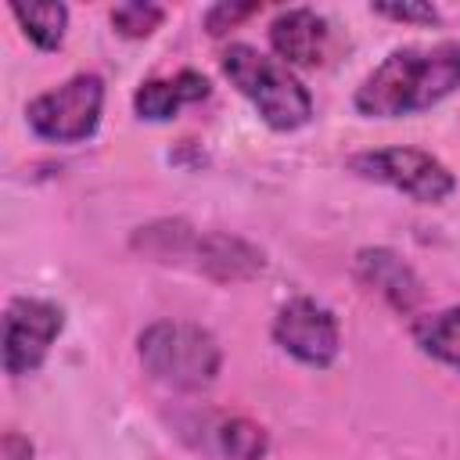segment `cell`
<instances>
[{"label":"cell","mask_w":460,"mask_h":460,"mask_svg":"<svg viewBox=\"0 0 460 460\" xmlns=\"http://www.w3.org/2000/svg\"><path fill=\"white\" fill-rule=\"evenodd\" d=\"M460 90V40L431 47H395L356 86V111L363 119L420 115Z\"/></svg>","instance_id":"6da1fadb"},{"label":"cell","mask_w":460,"mask_h":460,"mask_svg":"<svg viewBox=\"0 0 460 460\" xmlns=\"http://www.w3.org/2000/svg\"><path fill=\"white\" fill-rule=\"evenodd\" d=\"M223 75L237 86V93L244 101H252V108L259 111V119L277 129V133H295L313 119V97L309 90L298 83V75L262 54L252 43H230L219 58Z\"/></svg>","instance_id":"7a4b0ae2"},{"label":"cell","mask_w":460,"mask_h":460,"mask_svg":"<svg viewBox=\"0 0 460 460\" xmlns=\"http://www.w3.org/2000/svg\"><path fill=\"white\" fill-rule=\"evenodd\" d=\"M137 356L147 377L176 392H201L223 367L216 334L190 320H155L137 338Z\"/></svg>","instance_id":"3957f363"},{"label":"cell","mask_w":460,"mask_h":460,"mask_svg":"<svg viewBox=\"0 0 460 460\" xmlns=\"http://www.w3.org/2000/svg\"><path fill=\"white\" fill-rule=\"evenodd\" d=\"M101 111L104 79L97 72H75L61 86L32 97L25 108V122L47 144H83L97 133Z\"/></svg>","instance_id":"277c9868"},{"label":"cell","mask_w":460,"mask_h":460,"mask_svg":"<svg viewBox=\"0 0 460 460\" xmlns=\"http://www.w3.org/2000/svg\"><path fill=\"white\" fill-rule=\"evenodd\" d=\"M349 172L370 183H385L420 205H442L456 190V176L442 158L420 147H374L349 158Z\"/></svg>","instance_id":"5b68a950"},{"label":"cell","mask_w":460,"mask_h":460,"mask_svg":"<svg viewBox=\"0 0 460 460\" xmlns=\"http://www.w3.org/2000/svg\"><path fill=\"white\" fill-rule=\"evenodd\" d=\"M65 331V309L50 298L18 295L4 309V370L7 377L36 374Z\"/></svg>","instance_id":"8992f818"},{"label":"cell","mask_w":460,"mask_h":460,"mask_svg":"<svg viewBox=\"0 0 460 460\" xmlns=\"http://www.w3.org/2000/svg\"><path fill=\"white\" fill-rule=\"evenodd\" d=\"M270 334L280 345V352H288L291 359H298L302 367H313V370H327L338 359V349H341L338 316L309 295L288 298L277 309Z\"/></svg>","instance_id":"52a82bcc"},{"label":"cell","mask_w":460,"mask_h":460,"mask_svg":"<svg viewBox=\"0 0 460 460\" xmlns=\"http://www.w3.org/2000/svg\"><path fill=\"white\" fill-rule=\"evenodd\" d=\"M352 277L359 288H367L388 309H395L402 316L417 313V305L424 302V284H420L417 270L395 248H385V244L359 248L352 259Z\"/></svg>","instance_id":"ba28073f"},{"label":"cell","mask_w":460,"mask_h":460,"mask_svg":"<svg viewBox=\"0 0 460 460\" xmlns=\"http://www.w3.org/2000/svg\"><path fill=\"white\" fill-rule=\"evenodd\" d=\"M190 270L216 284H248L266 270V252L237 234L205 230L198 234Z\"/></svg>","instance_id":"9c48e42d"},{"label":"cell","mask_w":460,"mask_h":460,"mask_svg":"<svg viewBox=\"0 0 460 460\" xmlns=\"http://www.w3.org/2000/svg\"><path fill=\"white\" fill-rule=\"evenodd\" d=\"M327 18L313 7H288L270 22V47L288 68H316L327 54Z\"/></svg>","instance_id":"30bf717a"},{"label":"cell","mask_w":460,"mask_h":460,"mask_svg":"<svg viewBox=\"0 0 460 460\" xmlns=\"http://www.w3.org/2000/svg\"><path fill=\"white\" fill-rule=\"evenodd\" d=\"M208 93H212V83L201 72L183 68L172 79H147V83H140L137 93H133V111L140 119H147V122H165L183 104H198Z\"/></svg>","instance_id":"8fae6325"},{"label":"cell","mask_w":460,"mask_h":460,"mask_svg":"<svg viewBox=\"0 0 460 460\" xmlns=\"http://www.w3.org/2000/svg\"><path fill=\"white\" fill-rule=\"evenodd\" d=\"M198 234L187 219H155L147 226H137L133 237H129V248L151 262H162V266H187L190 270V259H194V244H198Z\"/></svg>","instance_id":"7c38bea8"},{"label":"cell","mask_w":460,"mask_h":460,"mask_svg":"<svg viewBox=\"0 0 460 460\" xmlns=\"http://www.w3.org/2000/svg\"><path fill=\"white\" fill-rule=\"evenodd\" d=\"M208 438L223 460H262L270 453L266 428L252 417H241V413H216Z\"/></svg>","instance_id":"4fadbf2b"},{"label":"cell","mask_w":460,"mask_h":460,"mask_svg":"<svg viewBox=\"0 0 460 460\" xmlns=\"http://www.w3.org/2000/svg\"><path fill=\"white\" fill-rule=\"evenodd\" d=\"M413 341L428 356H435L438 363L460 370V305L431 313V316H420L413 323Z\"/></svg>","instance_id":"5bb4252c"},{"label":"cell","mask_w":460,"mask_h":460,"mask_svg":"<svg viewBox=\"0 0 460 460\" xmlns=\"http://www.w3.org/2000/svg\"><path fill=\"white\" fill-rule=\"evenodd\" d=\"M11 14L40 50H58L65 43V29H68L65 4H54V0L50 4H11Z\"/></svg>","instance_id":"9a60e30c"},{"label":"cell","mask_w":460,"mask_h":460,"mask_svg":"<svg viewBox=\"0 0 460 460\" xmlns=\"http://www.w3.org/2000/svg\"><path fill=\"white\" fill-rule=\"evenodd\" d=\"M162 22H165V7L151 0H129L111 7V25L126 40H147L155 29H162Z\"/></svg>","instance_id":"2e32d148"},{"label":"cell","mask_w":460,"mask_h":460,"mask_svg":"<svg viewBox=\"0 0 460 460\" xmlns=\"http://www.w3.org/2000/svg\"><path fill=\"white\" fill-rule=\"evenodd\" d=\"M252 14H259V4H212L205 14H201V25L208 36H226L230 29H237L241 22H248Z\"/></svg>","instance_id":"e0dca14e"},{"label":"cell","mask_w":460,"mask_h":460,"mask_svg":"<svg viewBox=\"0 0 460 460\" xmlns=\"http://www.w3.org/2000/svg\"><path fill=\"white\" fill-rule=\"evenodd\" d=\"M374 14L388 18V22H402V25H438L442 11L435 4H420V0H406V4H374Z\"/></svg>","instance_id":"ac0fdd59"},{"label":"cell","mask_w":460,"mask_h":460,"mask_svg":"<svg viewBox=\"0 0 460 460\" xmlns=\"http://www.w3.org/2000/svg\"><path fill=\"white\" fill-rule=\"evenodd\" d=\"M0 456L4 460H32V442L22 438L18 431H7L4 435V446H0Z\"/></svg>","instance_id":"d6986e66"}]
</instances>
